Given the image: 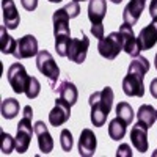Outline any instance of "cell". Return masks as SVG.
<instances>
[{
  "label": "cell",
  "instance_id": "3",
  "mask_svg": "<svg viewBox=\"0 0 157 157\" xmlns=\"http://www.w3.org/2000/svg\"><path fill=\"white\" fill-rule=\"evenodd\" d=\"M32 116L33 110L30 105L24 107L22 120L17 124V134H16V151L19 154H24L25 151H29L30 141H32V134H35V127H32Z\"/></svg>",
  "mask_w": 157,
  "mask_h": 157
},
{
  "label": "cell",
  "instance_id": "29",
  "mask_svg": "<svg viewBox=\"0 0 157 157\" xmlns=\"http://www.w3.org/2000/svg\"><path fill=\"white\" fill-rule=\"evenodd\" d=\"M64 10H66V13L69 14V17H77L78 14H80V6H78V2H69L66 6H64Z\"/></svg>",
  "mask_w": 157,
  "mask_h": 157
},
{
  "label": "cell",
  "instance_id": "22",
  "mask_svg": "<svg viewBox=\"0 0 157 157\" xmlns=\"http://www.w3.org/2000/svg\"><path fill=\"white\" fill-rule=\"evenodd\" d=\"M16 44H17V41H14V38L6 33V27L2 25L0 27V50H2V54L13 55L16 50Z\"/></svg>",
  "mask_w": 157,
  "mask_h": 157
},
{
  "label": "cell",
  "instance_id": "9",
  "mask_svg": "<svg viewBox=\"0 0 157 157\" xmlns=\"http://www.w3.org/2000/svg\"><path fill=\"white\" fill-rule=\"evenodd\" d=\"M38 39L33 35H25L22 36L17 44H16V50H14V58L17 60H24V58H32L35 55H38Z\"/></svg>",
  "mask_w": 157,
  "mask_h": 157
},
{
  "label": "cell",
  "instance_id": "38",
  "mask_svg": "<svg viewBox=\"0 0 157 157\" xmlns=\"http://www.w3.org/2000/svg\"><path fill=\"white\" fill-rule=\"evenodd\" d=\"M74 2H85V0H74Z\"/></svg>",
  "mask_w": 157,
  "mask_h": 157
},
{
  "label": "cell",
  "instance_id": "13",
  "mask_svg": "<svg viewBox=\"0 0 157 157\" xmlns=\"http://www.w3.org/2000/svg\"><path fill=\"white\" fill-rule=\"evenodd\" d=\"M35 135L38 138V146H39V151L43 154H49L54 151V138L49 134V129L47 126L43 123V121H36L35 123Z\"/></svg>",
  "mask_w": 157,
  "mask_h": 157
},
{
  "label": "cell",
  "instance_id": "27",
  "mask_svg": "<svg viewBox=\"0 0 157 157\" xmlns=\"http://www.w3.org/2000/svg\"><path fill=\"white\" fill-rule=\"evenodd\" d=\"M39 91H41V83L36 77H30L29 78V83L25 86V96L29 99H35L39 96Z\"/></svg>",
  "mask_w": 157,
  "mask_h": 157
},
{
  "label": "cell",
  "instance_id": "24",
  "mask_svg": "<svg viewBox=\"0 0 157 157\" xmlns=\"http://www.w3.org/2000/svg\"><path fill=\"white\" fill-rule=\"evenodd\" d=\"M115 112H116V116L120 118V120H123L127 126H129V124H132V120H134V110H132V107H130L127 102H120V104L116 105Z\"/></svg>",
  "mask_w": 157,
  "mask_h": 157
},
{
  "label": "cell",
  "instance_id": "21",
  "mask_svg": "<svg viewBox=\"0 0 157 157\" xmlns=\"http://www.w3.org/2000/svg\"><path fill=\"white\" fill-rule=\"evenodd\" d=\"M19 101H16L14 98H6L2 101V107H0V112H2V116L5 120H13L16 118L19 113Z\"/></svg>",
  "mask_w": 157,
  "mask_h": 157
},
{
  "label": "cell",
  "instance_id": "10",
  "mask_svg": "<svg viewBox=\"0 0 157 157\" xmlns=\"http://www.w3.org/2000/svg\"><path fill=\"white\" fill-rule=\"evenodd\" d=\"M69 116H71V105L61 98H58L55 101V107L50 110L49 113V123L52 126H63L64 123H66L69 120Z\"/></svg>",
  "mask_w": 157,
  "mask_h": 157
},
{
  "label": "cell",
  "instance_id": "31",
  "mask_svg": "<svg viewBox=\"0 0 157 157\" xmlns=\"http://www.w3.org/2000/svg\"><path fill=\"white\" fill-rule=\"evenodd\" d=\"M91 33H93L94 38L102 39V38H104V25H102V22H101V24H93V25H91Z\"/></svg>",
  "mask_w": 157,
  "mask_h": 157
},
{
  "label": "cell",
  "instance_id": "5",
  "mask_svg": "<svg viewBox=\"0 0 157 157\" xmlns=\"http://www.w3.org/2000/svg\"><path fill=\"white\" fill-rule=\"evenodd\" d=\"M98 50H99L101 57L107 58V60H115L123 50V41H121L120 32H112L110 35L99 39Z\"/></svg>",
  "mask_w": 157,
  "mask_h": 157
},
{
  "label": "cell",
  "instance_id": "11",
  "mask_svg": "<svg viewBox=\"0 0 157 157\" xmlns=\"http://www.w3.org/2000/svg\"><path fill=\"white\" fill-rule=\"evenodd\" d=\"M96 146H98V138L94 135V132L91 129H82L80 137H78V154L82 157H91L96 152Z\"/></svg>",
  "mask_w": 157,
  "mask_h": 157
},
{
  "label": "cell",
  "instance_id": "8",
  "mask_svg": "<svg viewBox=\"0 0 157 157\" xmlns=\"http://www.w3.org/2000/svg\"><path fill=\"white\" fill-rule=\"evenodd\" d=\"M120 35H121V41H123V50L126 52L127 55L130 57H138L140 55V46H138V41H137V36L134 35V30H132V25L129 24H124L120 27Z\"/></svg>",
  "mask_w": 157,
  "mask_h": 157
},
{
  "label": "cell",
  "instance_id": "26",
  "mask_svg": "<svg viewBox=\"0 0 157 157\" xmlns=\"http://www.w3.org/2000/svg\"><path fill=\"white\" fill-rule=\"evenodd\" d=\"M71 35H58L55 36V50L60 57H66V50L71 43Z\"/></svg>",
  "mask_w": 157,
  "mask_h": 157
},
{
  "label": "cell",
  "instance_id": "17",
  "mask_svg": "<svg viewBox=\"0 0 157 157\" xmlns=\"http://www.w3.org/2000/svg\"><path fill=\"white\" fill-rule=\"evenodd\" d=\"M69 14L66 13L64 8H60L54 13L52 16V21H54V36L58 35H71L69 30Z\"/></svg>",
  "mask_w": 157,
  "mask_h": 157
},
{
  "label": "cell",
  "instance_id": "16",
  "mask_svg": "<svg viewBox=\"0 0 157 157\" xmlns=\"http://www.w3.org/2000/svg\"><path fill=\"white\" fill-rule=\"evenodd\" d=\"M145 3H146V0H130V2L126 5L124 11H123L124 24H129V25L134 27V25L138 22L143 10H145Z\"/></svg>",
  "mask_w": 157,
  "mask_h": 157
},
{
  "label": "cell",
  "instance_id": "35",
  "mask_svg": "<svg viewBox=\"0 0 157 157\" xmlns=\"http://www.w3.org/2000/svg\"><path fill=\"white\" fill-rule=\"evenodd\" d=\"M49 2H52V3H60V2H63V0H49Z\"/></svg>",
  "mask_w": 157,
  "mask_h": 157
},
{
  "label": "cell",
  "instance_id": "1",
  "mask_svg": "<svg viewBox=\"0 0 157 157\" xmlns=\"http://www.w3.org/2000/svg\"><path fill=\"white\" fill-rule=\"evenodd\" d=\"M149 71V61L145 57H135L129 64L126 77L123 78V91L130 98L145 96V74Z\"/></svg>",
  "mask_w": 157,
  "mask_h": 157
},
{
  "label": "cell",
  "instance_id": "6",
  "mask_svg": "<svg viewBox=\"0 0 157 157\" xmlns=\"http://www.w3.org/2000/svg\"><path fill=\"white\" fill-rule=\"evenodd\" d=\"M6 77H8V83L11 85L16 94L25 93V86L29 83L30 75L27 74L22 63H13L6 71Z\"/></svg>",
  "mask_w": 157,
  "mask_h": 157
},
{
  "label": "cell",
  "instance_id": "2",
  "mask_svg": "<svg viewBox=\"0 0 157 157\" xmlns=\"http://www.w3.org/2000/svg\"><path fill=\"white\" fill-rule=\"evenodd\" d=\"M113 90L110 86L102 88L101 91H96L90 96L88 102H90V107H91V123L96 127H102L107 121V116L113 107Z\"/></svg>",
  "mask_w": 157,
  "mask_h": 157
},
{
  "label": "cell",
  "instance_id": "25",
  "mask_svg": "<svg viewBox=\"0 0 157 157\" xmlns=\"http://www.w3.org/2000/svg\"><path fill=\"white\" fill-rule=\"evenodd\" d=\"M0 149L3 154H11L16 149V138H13L8 132H0Z\"/></svg>",
  "mask_w": 157,
  "mask_h": 157
},
{
  "label": "cell",
  "instance_id": "12",
  "mask_svg": "<svg viewBox=\"0 0 157 157\" xmlns=\"http://www.w3.org/2000/svg\"><path fill=\"white\" fill-rule=\"evenodd\" d=\"M137 41L141 50H149L157 44V19H152L151 24L141 29V32L137 36Z\"/></svg>",
  "mask_w": 157,
  "mask_h": 157
},
{
  "label": "cell",
  "instance_id": "20",
  "mask_svg": "<svg viewBox=\"0 0 157 157\" xmlns=\"http://www.w3.org/2000/svg\"><path fill=\"white\" fill-rule=\"evenodd\" d=\"M137 118H138V123L145 124L148 129L151 126H154L155 120H157V110L149 105V104H145V105H141L137 112Z\"/></svg>",
  "mask_w": 157,
  "mask_h": 157
},
{
  "label": "cell",
  "instance_id": "15",
  "mask_svg": "<svg viewBox=\"0 0 157 157\" xmlns=\"http://www.w3.org/2000/svg\"><path fill=\"white\" fill-rule=\"evenodd\" d=\"M2 13H3V24L8 30L17 29L21 24V16L14 5V0H2Z\"/></svg>",
  "mask_w": 157,
  "mask_h": 157
},
{
  "label": "cell",
  "instance_id": "34",
  "mask_svg": "<svg viewBox=\"0 0 157 157\" xmlns=\"http://www.w3.org/2000/svg\"><path fill=\"white\" fill-rule=\"evenodd\" d=\"M149 91H151V94L154 99H157V78H152V82L149 85Z\"/></svg>",
  "mask_w": 157,
  "mask_h": 157
},
{
  "label": "cell",
  "instance_id": "18",
  "mask_svg": "<svg viewBox=\"0 0 157 157\" xmlns=\"http://www.w3.org/2000/svg\"><path fill=\"white\" fill-rule=\"evenodd\" d=\"M107 14V0H90L88 19L91 24H101Z\"/></svg>",
  "mask_w": 157,
  "mask_h": 157
},
{
  "label": "cell",
  "instance_id": "4",
  "mask_svg": "<svg viewBox=\"0 0 157 157\" xmlns=\"http://www.w3.org/2000/svg\"><path fill=\"white\" fill-rule=\"evenodd\" d=\"M36 68L43 75H46L49 78L52 88L57 86L55 83L58 80V77H60V68H58V64L55 63L54 57H52V54L49 50L44 49V50L38 52V55H36Z\"/></svg>",
  "mask_w": 157,
  "mask_h": 157
},
{
  "label": "cell",
  "instance_id": "37",
  "mask_svg": "<svg viewBox=\"0 0 157 157\" xmlns=\"http://www.w3.org/2000/svg\"><path fill=\"white\" fill-rule=\"evenodd\" d=\"M112 2H113V3H116V5H118V3H121V2H123V0H112Z\"/></svg>",
  "mask_w": 157,
  "mask_h": 157
},
{
  "label": "cell",
  "instance_id": "30",
  "mask_svg": "<svg viewBox=\"0 0 157 157\" xmlns=\"http://www.w3.org/2000/svg\"><path fill=\"white\" fill-rule=\"evenodd\" d=\"M116 157H132V149L127 143L120 145V148L116 149Z\"/></svg>",
  "mask_w": 157,
  "mask_h": 157
},
{
  "label": "cell",
  "instance_id": "36",
  "mask_svg": "<svg viewBox=\"0 0 157 157\" xmlns=\"http://www.w3.org/2000/svg\"><path fill=\"white\" fill-rule=\"evenodd\" d=\"M154 66H155V69H157V54H155V58H154Z\"/></svg>",
  "mask_w": 157,
  "mask_h": 157
},
{
  "label": "cell",
  "instance_id": "28",
  "mask_svg": "<svg viewBox=\"0 0 157 157\" xmlns=\"http://www.w3.org/2000/svg\"><path fill=\"white\" fill-rule=\"evenodd\" d=\"M60 145H61V149L69 152L72 149V145H74V140H72V134L69 129H63L61 134H60Z\"/></svg>",
  "mask_w": 157,
  "mask_h": 157
},
{
  "label": "cell",
  "instance_id": "33",
  "mask_svg": "<svg viewBox=\"0 0 157 157\" xmlns=\"http://www.w3.org/2000/svg\"><path fill=\"white\" fill-rule=\"evenodd\" d=\"M149 14L152 19H157V0H151L149 3Z\"/></svg>",
  "mask_w": 157,
  "mask_h": 157
},
{
  "label": "cell",
  "instance_id": "14",
  "mask_svg": "<svg viewBox=\"0 0 157 157\" xmlns=\"http://www.w3.org/2000/svg\"><path fill=\"white\" fill-rule=\"evenodd\" d=\"M130 141H132L134 148L138 152H146L148 151V127L137 121V124L132 126L130 130Z\"/></svg>",
  "mask_w": 157,
  "mask_h": 157
},
{
  "label": "cell",
  "instance_id": "23",
  "mask_svg": "<svg viewBox=\"0 0 157 157\" xmlns=\"http://www.w3.org/2000/svg\"><path fill=\"white\" fill-rule=\"evenodd\" d=\"M126 129H127V124L116 116L115 120H112V121L109 123V137H110L112 140L120 141V140H123L124 135H126Z\"/></svg>",
  "mask_w": 157,
  "mask_h": 157
},
{
  "label": "cell",
  "instance_id": "32",
  "mask_svg": "<svg viewBox=\"0 0 157 157\" xmlns=\"http://www.w3.org/2000/svg\"><path fill=\"white\" fill-rule=\"evenodd\" d=\"M21 5L27 11H35L38 8V0H21Z\"/></svg>",
  "mask_w": 157,
  "mask_h": 157
},
{
  "label": "cell",
  "instance_id": "19",
  "mask_svg": "<svg viewBox=\"0 0 157 157\" xmlns=\"http://www.w3.org/2000/svg\"><path fill=\"white\" fill-rule=\"evenodd\" d=\"M54 91H57V93L60 94V98L66 101L71 107L74 105V104L77 102V99H78L77 86H75L72 82H69V80H63V82H60L58 86L54 88Z\"/></svg>",
  "mask_w": 157,
  "mask_h": 157
},
{
  "label": "cell",
  "instance_id": "7",
  "mask_svg": "<svg viewBox=\"0 0 157 157\" xmlns=\"http://www.w3.org/2000/svg\"><path fill=\"white\" fill-rule=\"evenodd\" d=\"M88 47H90V39L86 38V35L82 33L80 38H72L66 50V58H69L72 63L82 64L86 58Z\"/></svg>",
  "mask_w": 157,
  "mask_h": 157
}]
</instances>
